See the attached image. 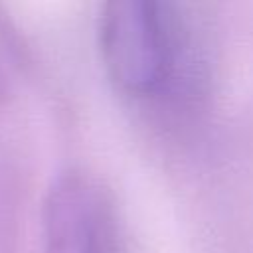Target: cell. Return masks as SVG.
Masks as SVG:
<instances>
[{"mask_svg":"<svg viewBox=\"0 0 253 253\" xmlns=\"http://www.w3.org/2000/svg\"><path fill=\"white\" fill-rule=\"evenodd\" d=\"M101 38L109 75L123 91L148 95L166 81L172 67V38L160 6L144 0L109 4Z\"/></svg>","mask_w":253,"mask_h":253,"instance_id":"obj_1","label":"cell"},{"mask_svg":"<svg viewBox=\"0 0 253 253\" xmlns=\"http://www.w3.org/2000/svg\"><path fill=\"white\" fill-rule=\"evenodd\" d=\"M51 253H105V210L83 182L67 184L53 213Z\"/></svg>","mask_w":253,"mask_h":253,"instance_id":"obj_2","label":"cell"}]
</instances>
